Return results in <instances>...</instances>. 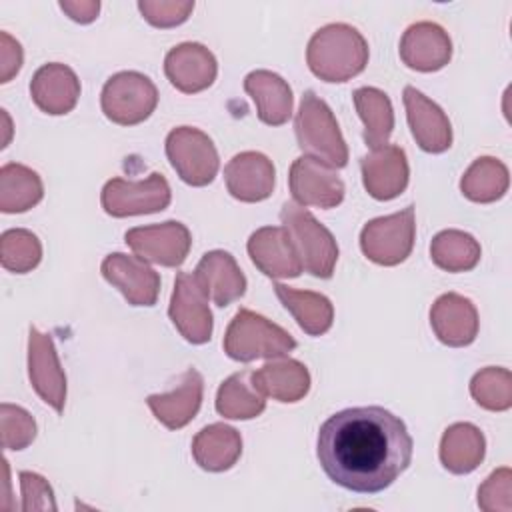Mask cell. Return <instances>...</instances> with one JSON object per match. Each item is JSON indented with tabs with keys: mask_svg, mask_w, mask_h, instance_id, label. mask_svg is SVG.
<instances>
[{
	"mask_svg": "<svg viewBox=\"0 0 512 512\" xmlns=\"http://www.w3.org/2000/svg\"><path fill=\"white\" fill-rule=\"evenodd\" d=\"M412 450L406 424L382 406H356L332 414L316 440L324 474L358 494L386 490L408 468Z\"/></svg>",
	"mask_w": 512,
	"mask_h": 512,
	"instance_id": "obj_1",
	"label": "cell"
},
{
	"mask_svg": "<svg viewBox=\"0 0 512 512\" xmlns=\"http://www.w3.org/2000/svg\"><path fill=\"white\" fill-rule=\"evenodd\" d=\"M306 62L324 82H346L368 64V42L350 24L336 22L316 30L306 48Z\"/></svg>",
	"mask_w": 512,
	"mask_h": 512,
	"instance_id": "obj_2",
	"label": "cell"
},
{
	"mask_svg": "<svg viewBox=\"0 0 512 512\" xmlns=\"http://www.w3.org/2000/svg\"><path fill=\"white\" fill-rule=\"evenodd\" d=\"M294 132L298 148L306 156H312L334 170L348 164V146L342 138L336 116L314 90H306L302 94L300 108L294 118Z\"/></svg>",
	"mask_w": 512,
	"mask_h": 512,
	"instance_id": "obj_3",
	"label": "cell"
},
{
	"mask_svg": "<svg viewBox=\"0 0 512 512\" xmlns=\"http://www.w3.org/2000/svg\"><path fill=\"white\" fill-rule=\"evenodd\" d=\"M296 348L288 330L248 308H240L224 334V352L238 362L282 358Z\"/></svg>",
	"mask_w": 512,
	"mask_h": 512,
	"instance_id": "obj_4",
	"label": "cell"
},
{
	"mask_svg": "<svg viewBox=\"0 0 512 512\" xmlns=\"http://www.w3.org/2000/svg\"><path fill=\"white\" fill-rule=\"evenodd\" d=\"M280 220L300 254L304 270L316 278H330L338 260V244L332 232L296 202L282 204Z\"/></svg>",
	"mask_w": 512,
	"mask_h": 512,
	"instance_id": "obj_5",
	"label": "cell"
},
{
	"mask_svg": "<svg viewBox=\"0 0 512 512\" xmlns=\"http://www.w3.org/2000/svg\"><path fill=\"white\" fill-rule=\"evenodd\" d=\"M158 104L154 82L134 70H124L110 76L100 94L104 116L120 126L144 122Z\"/></svg>",
	"mask_w": 512,
	"mask_h": 512,
	"instance_id": "obj_6",
	"label": "cell"
},
{
	"mask_svg": "<svg viewBox=\"0 0 512 512\" xmlns=\"http://www.w3.org/2000/svg\"><path fill=\"white\" fill-rule=\"evenodd\" d=\"M414 236V206H406L400 212L370 220L360 232V248L368 260L380 266H396L410 256Z\"/></svg>",
	"mask_w": 512,
	"mask_h": 512,
	"instance_id": "obj_7",
	"label": "cell"
},
{
	"mask_svg": "<svg viewBox=\"0 0 512 512\" xmlns=\"http://www.w3.org/2000/svg\"><path fill=\"white\" fill-rule=\"evenodd\" d=\"M170 166L190 186H206L218 174V152L212 138L192 126H178L166 136Z\"/></svg>",
	"mask_w": 512,
	"mask_h": 512,
	"instance_id": "obj_8",
	"label": "cell"
},
{
	"mask_svg": "<svg viewBox=\"0 0 512 512\" xmlns=\"http://www.w3.org/2000/svg\"><path fill=\"white\" fill-rule=\"evenodd\" d=\"M172 198L170 184L160 172H152L144 180L112 178L104 184L100 202L106 214L114 218L154 214L168 208Z\"/></svg>",
	"mask_w": 512,
	"mask_h": 512,
	"instance_id": "obj_9",
	"label": "cell"
},
{
	"mask_svg": "<svg viewBox=\"0 0 512 512\" xmlns=\"http://www.w3.org/2000/svg\"><path fill=\"white\" fill-rule=\"evenodd\" d=\"M124 240L142 260L168 268L180 266L192 246L190 230L178 220L130 228Z\"/></svg>",
	"mask_w": 512,
	"mask_h": 512,
	"instance_id": "obj_10",
	"label": "cell"
},
{
	"mask_svg": "<svg viewBox=\"0 0 512 512\" xmlns=\"http://www.w3.org/2000/svg\"><path fill=\"white\" fill-rule=\"evenodd\" d=\"M168 316L184 340L192 344H206L210 340L214 328L212 312L194 272H180L176 276Z\"/></svg>",
	"mask_w": 512,
	"mask_h": 512,
	"instance_id": "obj_11",
	"label": "cell"
},
{
	"mask_svg": "<svg viewBox=\"0 0 512 512\" xmlns=\"http://www.w3.org/2000/svg\"><path fill=\"white\" fill-rule=\"evenodd\" d=\"M288 184L300 206L328 210L344 200V182L336 170L312 156H300L292 162Z\"/></svg>",
	"mask_w": 512,
	"mask_h": 512,
	"instance_id": "obj_12",
	"label": "cell"
},
{
	"mask_svg": "<svg viewBox=\"0 0 512 512\" xmlns=\"http://www.w3.org/2000/svg\"><path fill=\"white\" fill-rule=\"evenodd\" d=\"M100 272L108 284L118 288L132 306H154L160 294L158 272L140 256L124 252L108 254Z\"/></svg>",
	"mask_w": 512,
	"mask_h": 512,
	"instance_id": "obj_13",
	"label": "cell"
},
{
	"mask_svg": "<svg viewBox=\"0 0 512 512\" xmlns=\"http://www.w3.org/2000/svg\"><path fill=\"white\" fill-rule=\"evenodd\" d=\"M28 376L36 394L56 412L66 404V374L50 334L30 326L28 332Z\"/></svg>",
	"mask_w": 512,
	"mask_h": 512,
	"instance_id": "obj_14",
	"label": "cell"
},
{
	"mask_svg": "<svg viewBox=\"0 0 512 512\" xmlns=\"http://www.w3.org/2000/svg\"><path fill=\"white\" fill-rule=\"evenodd\" d=\"M248 254L254 266L270 278H296L304 270L300 254L284 226H264L250 234Z\"/></svg>",
	"mask_w": 512,
	"mask_h": 512,
	"instance_id": "obj_15",
	"label": "cell"
},
{
	"mask_svg": "<svg viewBox=\"0 0 512 512\" xmlns=\"http://www.w3.org/2000/svg\"><path fill=\"white\" fill-rule=\"evenodd\" d=\"M402 100L416 144L430 154L448 150L452 146V126L444 110L414 86L404 88Z\"/></svg>",
	"mask_w": 512,
	"mask_h": 512,
	"instance_id": "obj_16",
	"label": "cell"
},
{
	"mask_svg": "<svg viewBox=\"0 0 512 512\" xmlns=\"http://www.w3.org/2000/svg\"><path fill=\"white\" fill-rule=\"evenodd\" d=\"M360 168L364 188L376 200H392L408 186L410 170L406 152L396 144H384L370 150L362 156Z\"/></svg>",
	"mask_w": 512,
	"mask_h": 512,
	"instance_id": "obj_17",
	"label": "cell"
},
{
	"mask_svg": "<svg viewBox=\"0 0 512 512\" xmlns=\"http://www.w3.org/2000/svg\"><path fill=\"white\" fill-rule=\"evenodd\" d=\"M164 74L180 92L196 94L212 86L218 74V62L204 44L182 42L166 54Z\"/></svg>",
	"mask_w": 512,
	"mask_h": 512,
	"instance_id": "obj_18",
	"label": "cell"
},
{
	"mask_svg": "<svg viewBox=\"0 0 512 512\" xmlns=\"http://www.w3.org/2000/svg\"><path fill=\"white\" fill-rule=\"evenodd\" d=\"M402 62L418 72H436L452 58V40L436 22H416L400 38Z\"/></svg>",
	"mask_w": 512,
	"mask_h": 512,
	"instance_id": "obj_19",
	"label": "cell"
},
{
	"mask_svg": "<svg viewBox=\"0 0 512 512\" xmlns=\"http://www.w3.org/2000/svg\"><path fill=\"white\" fill-rule=\"evenodd\" d=\"M430 326L442 344L462 348L476 340L478 310L470 298L446 292L430 308Z\"/></svg>",
	"mask_w": 512,
	"mask_h": 512,
	"instance_id": "obj_20",
	"label": "cell"
},
{
	"mask_svg": "<svg viewBox=\"0 0 512 512\" xmlns=\"http://www.w3.org/2000/svg\"><path fill=\"white\" fill-rule=\"evenodd\" d=\"M224 180L228 192L240 202L266 200L276 182V170L262 152H240L224 166Z\"/></svg>",
	"mask_w": 512,
	"mask_h": 512,
	"instance_id": "obj_21",
	"label": "cell"
},
{
	"mask_svg": "<svg viewBox=\"0 0 512 512\" xmlns=\"http://www.w3.org/2000/svg\"><path fill=\"white\" fill-rule=\"evenodd\" d=\"M194 278L204 294L220 308L240 300L246 292V276L226 250L206 252L194 270Z\"/></svg>",
	"mask_w": 512,
	"mask_h": 512,
	"instance_id": "obj_22",
	"label": "cell"
},
{
	"mask_svg": "<svg viewBox=\"0 0 512 512\" xmlns=\"http://www.w3.org/2000/svg\"><path fill=\"white\" fill-rule=\"evenodd\" d=\"M30 96L46 114H68L80 98V80L70 66L50 62L34 72L30 80Z\"/></svg>",
	"mask_w": 512,
	"mask_h": 512,
	"instance_id": "obj_23",
	"label": "cell"
},
{
	"mask_svg": "<svg viewBox=\"0 0 512 512\" xmlns=\"http://www.w3.org/2000/svg\"><path fill=\"white\" fill-rule=\"evenodd\" d=\"M204 394V380L196 368H188L172 392L150 394L146 398L148 408L160 424L170 430L184 428L200 410Z\"/></svg>",
	"mask_w": 512,
	"mask_h": 512,
	"instance_id": "obj_24",
	"label": "cell"
},
{
	"mask_svg": "<svg viewBox=\"0 0 512 512\" xmlns=\"http://www.w3.org/2000/svg\"><path fill=\"white\" fill-rule=\"evenodd\" d=\"M244 90L256 104L258 118L268 126H280L292 116V90L288 82L270 70H254L244 78Z\"/></svg>",
	"mask_w": 512,
	"mask_h": 512,
	"instance_id": "obj_25",
	"label": "cell"
},
{
	"mask_svg": "<svg viewBox=\"0 0 512 512\" xmlns=\"http://www.w3.org/2000/svg\"><path fill=\"white\" fill-rule=\"evenodd\" d=\"M256 388L264 396H272L278 402H298L310 390V372L308 368L294 358L270 360L256 372H252Z\"/></svg>",
	"mask_w": 512,
	"mask_h": 512,
	"instance_id": "obj_26",
	"label": "cell"
},
{
	"mask_svg": "<svg viewBox=\"0 0 512 512\" xmlns=\"http://www.w3.org/2000/svg\"><path fill=\"white\" fill-rule=\"evenodd\" d=\"M242 454V436L236 428L216 422L204 426L192 440V456L202 470H230Z\"/></svg>",
	"mask_w": 512,
	"mask_h": 512,
	"instance_id": "obj_27",
	"label": "cell"
},
{
	"mask_svg": "<svg viewBox=\"0 0 512 512\" xmlns=\"http://www.w3.org/2000/svg\"><path fill=\"white\" fill-rule=\"evenodd\" d=\"M486 454V438L482 430L470 422L448 426L440 440V462L452 474L474 472Z\"/></svg>",
	"mask_w": 512,
	"mask_h": 512,
	"instance_id": "obj_28",
	"label": "cell"
},
{
	"mask_svg": "<svg viewBox=\"0 0 512 512\" xmlns=\"http://www.w3.org/2000/svg\"><path fill=\"white\" fill-rule=\"evenodd\" d=\"M274 292L308 336H322L330 330L334 308L324 294L312 290H296L280 282L274 284Z\"/></svg>",
	"mask_w": 512,
	"mask_h": 512,
	"instance_id": "obj_29",
	"label": "cell"
},
{
	"mask_svg": "<svg viewBox=\"0 0 512 512\" xmlns=\"http://www.w3.org/2000/svg\"><path fill=\"white\" fill-rule=\"evenodd\" d=\"M266 396L256 388L250 370L228 376L216 394V412L230 420H250L264 412Z\"/></svg>",
	"mask_w": 512,
	"mask_h": 512,
	"instance_id": "obj_30",
	"label": "cell"
},
{
	"mask_svg": "<svg viewBox=\"0 0 512 512\" xmlns=\"http://www.w3.org/2000/svg\"><path fill=\"white\" fill-rule=\"evenodd\" d=\"M358 116L364 122L366 146L380 148L388 142L394 130V110L386 92L374 86H362L352 94Z\"/></svg>",
	"mask_w": 512,
	"mask_h": 512,
	"instance_id": "obj_31",
	"label": "cell"
},
{
	"mask_svg": "<svg viewBox=\"0 0 512 512\" xmlns=\"http://www.w3.org/2000/svg\"><path fill=\"white\" fill-rule=\"evenodd\" d=\"M44 196L40 176L16 162H8L0 168V210L4 214L26 212L36 206Z\"/></svg>",
	"mask_w": 512,
	"mask_h": 512,
	"instance_id": "obj_32",
	"label": "cell"
},
{
	"mask_svg": "<svg viewBox=\"0 0 512 512\" xmlns=\"http://www.w3.org/2000/svg\"><path fill=\"white\" fill-rule=\"evenodd\" d=\"M510 186V174L502 160L494 156L476 158L460 180L462 194L480 204L500 200Z\"/></svg>",
	"mask_w": 512,
	"mask_h": 512,
	"instance_id": "obj_33",
	"label": "cell"
},
{
	"mask_svg": "<svg viewBox=\"0 0 512 512\" xmlns=\"http://www.w3.org/2000/svg\"><path fill=\"white\" fill-rule=\"evenodd\" d=\"M478 240L462 230H442L432 238L430 258L446 272H468L480 262Z\"/></svg>",
	"mask_w": 512,
	"mask_h": 512,
	"instance_id": "obj_34",
	"label": "cell"
},
{
	"mask_svg": "<svg viewBox=\"0 0 512 512\" xmlns=\"http://www.w3.org/2000/svg\"><path fill=\"white\" fill-rule=\"evenodd\" d=\"M42 244L26 228H10L0 238V262L8 272L26 274L40 264Z\"/></svg>",
	"mask_w": 512,
	"mask_h": 512,
	"instance_id": "obj_35",
	"label": "cell"
},
{
	"mask_svg": "<svg viewBox=\"0 0 512 512\" xmlns=\"http://www.w3.org/2000/svg\"><path fill=\"white\" fill-rule=\"evenodd\" d=\"M470 394L478 406L504 412L512 406V374L500 366H488L470 380Z\"/></svg>",
	"mask_w": 512,
	"mask_h": 512,
	"instance_id": "obj_36",
	"label": "cell"
},
{
	"mask_svg": "<svg viewBox=\"0 0 512 512\" xmlns=\"http://www.w3.org/2000/svg\"><path fill=\"white\" fill-rule=\"evenodd\" d=\"M0 430H2V446L6 450H24L36 438V422L20 406L4 402L0 406Z\"/></svg>",
	"mask_w": 512,
	"mask_h": 512,
	"instance_id": "obj_37",
	"label": "cell"
},
{
	"mask_svg": "<svg viewBox=\"0 0 512 512\" xmlns=\"http://www.w3.org/2000/svg\"><path fill=\"white\" fill-rule=\"evenodd\" d=\"M478 506L484 512L512 510V472L510 468L494 470L478 488Z\"/></svg>",
	"mask_w": 512,
	"mask_h": 512,
	"instance_id": "obj_38",
	"label": "cell"
},
{
	"mask_svg": "<svg viewBox=\"0 0 512 512\" xmlns=\"http://www.w3.org/2000/svg\"><path fill=\"white\" fill-rule=\"evenodd\" d=\"M138 10L144 20L156 28H172L188 20L194 10V2L178 0H140Z\"/></svg>",
	"mask_w": 512,
	"mask_h": 512,
	"instance_id": "obj_39",
	"label": "cell"
},
{
	"mask_svg": "<svg viewBox=\"0 0 512 512\" xmlns=\"http://www.w3.org/2000/svg\"><path fill=\"white\" fill-rule=\"evenodd\" d=\"M18 476L22 492V510H56L54 492L46 478L28 470H22Z\"/></svg>",
	"mask_w": 512,
	"mask_h": 512,
	"instance_id": "obj_40",
	"label": "cell"
},
{
	"mask_svg": "<svg viewBox=\"0 0 512 512\" xmlns=\"http://www.w3.org/2000/svg\"><path fill=\"white\" fill-rule=\"evenodd\" d=\"M22 66V46L8 32H0V82H8Z\"/></svg>",
	"mask_w": 512,
	"mask_h": 512,
	"instance_id": "obj_41",
	"label": "cell"
},
{
	"mask_svg": "<svg viewBox=\"0 0 512 512\" xmlns=\"http://www.w3.org/2000/svg\"><path fill=\"white\" fill-rule=\"evenodd\" d=\"M60 8L74 20L80 24H88L92 20H96L98 12H100V2L98 0H62Z\"/></svg>",
	"mask_w": 512,
	"mask_h": 512,
	"instance_id": "obj_42",
	"label": "cell"
}]
</instances>
